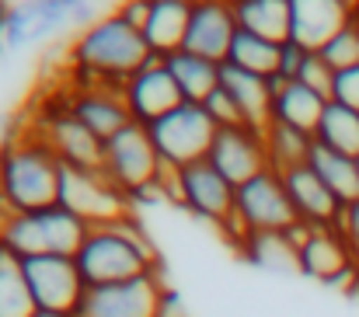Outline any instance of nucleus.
<instances>
[{
    "instance_id": "nucleus-19",
    "label": "nucleus",
    "mask_w": 359,
    "mask_h": 317,
    "mask_svg": "<svg viewBox=\"0 0 359 317\" xmlns=\"http://www.w3.org/2000/svg\"><path fill=\"white\" fill-rule=\"evenodd\" d=\"M283 178V189H286V199L293 206V216L311 223V227H335L339 216H342V203L325 189V182L307 168H290L279 175Z\"/></svg>"
},
{
    "instance_id": "nucleus-9",
    "label": "nucleus",
    "mask_w": 359,
    "mask_h": 317,
    "mask_svg": "<svg viewBox=\"0 0 359 317\" xmlns=\"http://www.w3.org/2000/svg\"><path fill=\"white\" fill-rule=\"evenodd\" d=\"M168 286L171 283H168L164 269L143 272L136 279L112 283V286H95V290L84 293L74 317H154L157 300Z\"/></svg>"
},
{
    "instance_id": "nucleus-34",
    "label": "nucleus",
    "mask_w": 359,
    "mask_h": 317,
    "mask_svg": "<svg viewBox=\"0 0 359 317\" xmlns=\"http://www.w3.org/2000/svg\"><path fill=\"white\" fill-rule=\"evenodd\" d=\"M328 102H339V105L359 112V67H349V70H339L335 74V84H332V98Z\"/></svg>"
},
{
    "instance_id": "nucleus-20",
    "label": "nucleus",
    "mask_w": 359,
    "mask_h": 317,
    "mask_svg": "<svg viewBox=\"0 0 359 317\" xmlns=\"http://www.w3.org/2000/svg\"><path fill=\"white\" fill-rule=\"evenodd\" d=\"M220 88L234 98L244 126H251V129H258V133H265V129L272 126V98H276V95H272L269 77H258V74H248V70H241V67L224 63V67H220Z\"/></svg>"
},
{
    "instance_id": "nucleus-40",
    "label": "nucleus",
    "mask_w": 359,
    "mask_h": 317,
    "mask_svg": "<svg viewBox=\"0 0 359 317\" xmlns=\"http://www.w3.org/2000/svg\"><path fill=\"white\" fill-rule=\"evenodd\" d=\"M7 14H11V4H0V56L7 49Z\"/></svg>"
},
{
    "instance_id": "nucleus-23",
    "label": "nucleus",
    "mask_w": 359,
    "mask_h": 317,
    "mask_svg": "<svg viewBox=\"0 0 359 317\" xmlns=\"http://www.w3.org/2000/svg\"><path fill=\"white\" fill-rule=\"evenodd\" d=\"M325 105H328V98H321L318 91L304 88L300 81H290V84H283L279 95L272 98V122H279V126H293V129L314 136Z\"/></svg>"
},
{
    "instance_id": "nucleus-14",
    "label": "nucleus",
    "mask_w": 359,
    "mask_h": 317,
    "mask_svg": "<svg viewBox=\"0 0 359 317\" xmlns=\"http://www.w3.org/2000/svg\"><path fill=\"white\" fill-rule=\"evenodd\" d=\"M206 161L238 189L244 182H251L255 175L269 171V150H265V133L251 129V126H231V129H217L213 147L206 154Z\"/></svg>"
},
{
    "instance_id": "nucleus-31",
    "label": "nucleus",
    "mask_w": 359,
    "mask_h": 317,
    "mask_svg": "<svg viewBox=\"0 0 359 317\" xmlns=\"http://www.w3.org/2000/svg\"><path fill=\"white\" fill-rule=\"evenodd\" d=\"M321 60H325L335 74H339V70H349V67H359V25L353 14H349V21L325 42Z\"/></svg>"
},
{
    "instance_id": "nucleus-42",
    "label": "nucleus",
    "mask_w": 359,
    "mask_h": 317,
    "mask_svg": "<svg viewBox=\"0 0 359 317\" xmlns=\"http://www.w3.org/2000/svg\"><path fill=\"white\" fill-rule=\"evenodd\" d=\"M353 18H356V25H359V4H353Z\"/></svg>"
},
{
    "instance_id": "nucleus-30",
    "label": "nucleus",
    "mask_w": 359,
    "mask_h": 317,
    "mask_svg": "<svg viewBox=\"0 0 359 317\" xmlns=\"http://www.w3.org/2000/svg\"><path fill=\"white\" fill-rule=\"evenodd\" d=\"M241 255L258 269H297V251L286 244L283 234H251Z\"/></svg>"
},
{
    "instance_id": "nucleus-8",
    "label": "nucleus",
    "mask_w": 359,
    "mask_h": 317,
    "mask_svg": "<svg viewBox=\"0 0 359 317\" xmlns=\"http://www.w3.org/2000/svg\"><path fill=\"white\" fill-rule=\"evenodd\" d=\"M102 171L112 178V185H119L122 192H136L143 185L161 182L164 164L157 157V147L150 140V133L136 122H129L119 129L112 140H105V154H102Z\"/></svg>"
},
{
    "instance_id": "nucleus-39",
    "label": "nucleus",
    "mask_w": 359,
    "mask_h": 317,
    "mask_svg": "<svg viewBox=\"0 0 359 317\" xmlns=\"http://www.w3.org/2000/svg\"><path fill=\"white\" fill-rule=\"evenodd\" d=\"M314 230H321V227H311V223H304V220H293V223L283 230V237H286V244H290L293 251H300V248L314 237Z\"/></svg>"
},
{
    "instance_id": "nucleus-24",
    "label": "nucleus",
    "mask_w": 359,
    "mask_h": 317,
    "mask_svg": "<svg viewBox=\"0 0 359 317\" xmlns=\"http://www.w3.org/2000/svg\"><path fill=\"white\" fill-rule=\"evenodd\" d=\"M307 168L325 182V189H328L342 206L359 199V164L353 157L335 154V150H328V147H321V143L314 140V147H311V154H307Z\"/></svg>"
},
{
    "instance_id": "nucleus-10",
    "label": "nucleus",
    "mask_w": 359,
    "mask_h": 317,
    "mask_svg": "<svg viewBox=\"0 0 359 317\" xmlns=\"http://www.w3.org/2000/svg\"><path fill=\"white\" fill-rule=\"evenodd\" d=\"M32 129L53 147V154L60 157V164H74V168H102L105 143L77 122V115L70 112L67 95H63L60 102H53V105H42V112H35Z\"/></svg>"
},
{
    "instance_id": "nucleus-22",
    "label": "nucleus",
    "mask_w": 359,
    "mask_h": 317,
    "mask_svg": "<svg viewBox=\"0 0 359 317\" xmlns=\"http://www.w3.org/2000/svg\"><path fill=\"white\" fill-rule=\"evenodd\" d=\"M164 67H168V74H171V81H175L182 102L203 105V102L220 88V67H224V63L203 60V56H196V53H189V49L168 56Z\"/></svg>"
},
{
    "instance_id": "nucleus-27",
    "label": "nucleus",
    "mask_w": 359,
    "mask_h": 317,
    "mask_svg": "<svg viewBox=\"0 0 359 317\" xmlns=\"http://www.w3.org/2000/svg\"><path fill=\"white\" fill-rule=\"evenodd\" d=\"M311 147H314V136H311V133H300V129H293V126H279V122H272V126L265 129L269 168H272L276 175L307 164Z\"/></svg>"
},
{
    "instance_id": "nucleus-33",
    "label": "nucleus",
    "mask_w": 359,
    "mask_h": 317,
    "mask_svg": "<svg viewBox=\"0 0 359 317\" xmlns=\"http://www.w3.org/2000/svg\"><path fill=\"white\" fill-rule=\"evenodd\" d=\"M203 112L213 119V126L217 129H231V126H244V119H241L238 105H234V98L224 91V88H217L206 102H203Z\"/></svg>"
},
{
    "instance_id": "nucleus-12",
    "label": "nucleus",
    "mask_w": 359,
    "mask_h": 317,
    "mask_svg": "<svg viewBox=\"0 0 359 317\" xmlns=\"http://www.w3.org/2000/svg\"><path fill=\"white\" fill-rule=\"evenodd\" d=\"M234 192L238 189L210 161H196L178 171V210H185L203 223H213L217 230L234 213Z\"/></svg>"
},
{
    "instance_id": "nucleus-16",
    "label": "nucleus",
    "mask_w": 359,
    "mask_h": 317,
    "mask_svg": "<svg viewBox=\"0 0 359 317\" xmlns=\"http://www.w3.org/2000/svg\"><path fill=\"white\" fill-rule=\"evenodd\" d=\"M238 35V18L231 4H217V0H203L192 4L189 14V32H185V49L213 60V63H227L231 42Z\"/></svg>"
},
{
    "instance_id": "nucleus-43",
    "label": "nucleus",
    "mask_w": 359,
    "mask_h": 317,
    "mask_svg": "<svg viewBox=\"0 0 359 317\" xmlns=\"http://www.w3.org/2000/svg\"><path fill=\"white\" fill-rule=\"evenodd\" d=\"M356 164H359V161H356Z\"/></svg>"
},
{
    "instance_id": "nucleus-17",
    "label": "nucleus",
    "mask_w": 359,
    "mask_h": 317,
    "mask_svg": "<svg viewBox=\"0 0 359 317\" xmlns=\"http://www.w3.org/2000/svg\"><path fill=\"white\" fill-rule=\"evenodd\" d=\"M349 14L353 4L346 0H290V42L304 46L307 53H321Z\"/></svg>"
},
{
    "instance_id": "nucleus-3",
    "label": "nucleus",
    "mask_w": 359,
    "mask_h": 317,
    "mask_svg": "<svg viewBox=\"0 0 359 317\" xmlns=\"http://www.w3.org/2000/svg\"><path fill=\"white\" fill-rule=\"evenodd\" d=\"M60 192V157L35 133L25 129L0 143V216L46 210Z\"/></svg>"
},
{
    "instance_id": "nucleus-26",
    "label": "nucleus",
    "mask_w": 359,
    "mask_h": 317,
    "mask_svg": "<svg viewBox=\"0 0 359 317\" xmlns=\"http://www.w3.org/2000/svg\"><path fill=\"white\" fill-rule=\"evenodd\" d=\"M314 140L335 154L359 161V112L339 105V102H328L321 112L318 129H314Z\"/></svg>"
},
{
    "instance_id": "nucleus-29",
    "label": "nucleus",
    "mask_w": 359,
    "mask_h": 317,
    "mask_svg": "<svg viewBox=\"0 0 359 317\" xmlns=\"http://www.w3.org/2000/svg\"><path fill=\"white\" fill-rule=\"evenodd\" d=\"M35 304L21 276V258L0 244V317H32Z\"/></svg>"
},
{
    "instance_id": "nucleus-1",
    "label": "nucleus",
    "mask_w": 359,
    "mask_h": 317,
    "mask_svg": "<svg viewBox=\"0 0 359 317\" xmlns=\"http://www.w3.org/2000/svg\"><path fill=\"white\" fill-rule=\"evenodd\" d=\"M67 56L74 81L70 88H98V84L122 88L140 67H147L150 49L133 25H126L116 11H109L91 28L70 39Z\"/></svg>"
},
{
    "instance_id": "nucleus-18",
    "label": "nucleus",
    "mask_w": 359,
    "mask_h": 317,
    "mask_svg": "<svg viewBox=\"0 0 359 317\" xmlns=\"http://www.w3.org/2000/svg\"><path fill=\"white\" fill-rule=\"evenodd\" d=\"M70 112L77 115V122L95 133L102 143L112 140L119 129H126L133 119H129V108L122 102V88L112 84H98V88H70L67 95Z\"/></svg>"
},
{
    "instance_id": "nucleus-32",
    "label": "nucleus",
    "mask_w": 359,
    "mask_h": 317,
    "mask_svg": "<svg viewBox=\"0 0 359 317\" xmlns=\"http://www.w3.org/2000/svg\"><path fill=\"white\" fill-rule=\"evenodd\" d=\"M304 88H311V91H318L321 98H332V84H335V70L321 60V53H311L307 60H304V70H300V77H297Z\"/></svg>"
},
{
    "instance_id": "nucleus-37",
    "label": "nucleus",
    "mask_w": 359,
    "mask_h": 317,
    "mask_svg": "<svg viewBox=\"0 0 359 317\" xmlns=\"http://www.w3.org/2000/svg\"><path fill=\"white\" fill-rule=\"evenodd\" d=\"M116 14H119L126 25H133L136 32H143V25H147V18H150V4L147 0H133V4H119V7H112Z\"/></svg>"
},
{
    "instance_id": "nucleus-6",
    "label": "nucleus",
    "mask_w": 359,
    "mask_h": 317,
    "mask_svg": "<svg viewBox=\"0 0 359 317\" xmlns=\"http://www.w3.org/2000/svg\"><path fill=\"white\" fill-rule=\"evenodd\" d=\"M147 133L157 147L161 164L171 168V171H182L196 161H206V154L213 147V136H217V126L203 112V105L182 102L168 115H161L154 126H147Z\"/></svg>"
},
{
    "instance_id": "nucleus-38",
    "label": "nucleus",
    "mask_w": 359,
    "mask_h": 317,
    "mask_svg": "<svg viewBox=\"0 0 359 317\" xmlns=\"http://www.w3.org/2000/svg\"><path fill=\"white\" fill-rule=\"evenodd\" d=\"M154 317H189L185 300H182V293H178L175 286H168V290L161 293V300H157V314Z\"/></svg>"
},
{
    "instance_id": "nucleus-11",
    "label": "nucleus",
    "mask_w": 359,
    "mask_h": 317,
    "mask_svg": "<svg viewBox=\"0 0 359 317\" xmlns=\"http://www.w3.org/2000/svg\"><path fill=\"white\" fill-rule=\"evenodd\" d=\"M297 272L307 279H318L325 286L359 293V258L335 227L314 230V237L297 251Z\"/></svg>"
},
{
    "instance_id": "nucleus-21",
    "label": "nucleus",
    "mask_w": 359,
    "mask_h": 317,
    "mask_svg": "<svg viewBox=\"0 0 359 317\" xmlns=\"http://www.w3.org/2000/svg\"><path fill=\"white\" fill-rule=\"evenodd\" d=\"M189 14L192 4L185 0H157L150 4V18L143 25V42L154 60H168L185 49V32H189Z\"/></svg>"
},
{
    "instance_id": "nucleus-25",
    "label": "nucleus",
    "mask_w": 359,
    "mask_h": 317,
    "mask_svg": "<svg viewBox=\"0 0 359 317\" xmlns=\"http://www.w3.org/2000/svg\"><path fill=\"white\" fill-rule=\"evenodd\" d=\"M238 28L262 35L276 46H283L290 39V0H238L231 4Z\"/></svg>"
},
{
    "instance_id": "nucleus-5",
    "label": "nucleus",
    "mask_w": 359,
    "mask_h": 317,
    "mask_svg": "<svg viewBox=\"0 0 359 317\" xmlns=\"http://www.w3.org/2000/svg\"><path fill=\"white\" fill-rule=\"evenodd\" d=\"M56 203L74 216H81L88 227H109L119 223L126 216H133L129 196L119 185H112V178L102 168H74V164H60V192Z\"/></svg>"
},
{
    "instance_id": "nucleus-7",
    "label": "nucleus",
    "mask_w": 359,
    "mask_h": 317,
    "mask_svg": "<svg viewBox=\"0 0 359 317\" xmlns=\"http://www.w3.org/2000/svg\"><path fill=\"white\" fill-rule=\"evenodd\" d=\"M21 276L32 293V304L39 311H60L74 314L88 293L74 255H35L21 258Z\"/></svg>"
},
{
    "instance_id": "nucleus-4",
    "label": "nucleus",
    "mask_w": 359,
    "mask_h": 317,
    "mask_svg": "<svg viewBox=\"0 0 359 317\" xmlns=\"http://www.w3.org/2000/svg\"><path fill=\"white\" fill-rule=\"evenodd\" d=\"M88 223L60 203L32 213H11L0 216V244L14 258H35V255H77V248L88 237Z\"/></svg>"
},
{
    "instance_id": "nucleus-15",
    "label": "nucleus",
    "mask_w": 359,
    "mask_h": 317,
    "mask_svg": "<svg viewBox=\"0 0 359 317\" xmlns=\"http://www.w3.org/2000/svg\"><path fill=\"white\" fill-rule=\"evenodd\" d=\"M122 102L129 108V119L136 126H154L161 115H168L171 108L182 105V95L164 67V60H147V67H140L126 84H122Z\"/></svg>"
},
{
    "instance_id": "nucleus-35",
    "label": "nucleus",
    "mask_w": 359,
    "mask_h": 317,
    "mask_svg": "<svg viewBox=\"0 0 359 317\" xmlns=\"http://www.w3.org/2000/svg\"><path fill=\"white\" fill-rule=\"evenodd\" d=\"M307 56H311V53H307L304 46H297V42H290V39H286V42L279 46V67H276V77H279V81H286V84H290V81H297V77H300V70H304V60H307Z\"/></svg>"
},
{
    "instance_id": "nucleus-2",
    "label": "nucleus",
    "mask_w": 359,
    "mask_h": 317,
    "mask_svg": "<svg viewBox=\"0 0 359 317\" xmlns=\"http://www.w3.org/2000/svg\"><path fill=\"white\" fill-rule=\"evenodd\" d=\"M74 262H77V272H81L88 290L126 283V279H136L143 272L164 269V262H161V255H157L154 241L147 237L136 213L119 223H109V227H91L84 244L77 248Z\"/></svg>"
},
{
    "instance_id": "nucleus-36",
    "label": "nucleus",
    "mask_w": 359,
    "mask_h": 317,
    "mask_svg": "<svg viewBox=\"0 0 359 317\" xmlns=\"http://www.w3.org/2000/svg\"><path fill=\"white\" fill-rule=\"evenodd\" d=\"M335 230L346 237V244L353 248V255L359 258V199H353V203L342 206V216H339Z\"/></svg>"
},
{
    "instance_id": "nucleus-28",
    "label": "nucleus",
    "mask_w": 359,
    "mask_h": 317,
    "mask_svg": "<svg viewBox=\"0 0 359 317\" xmlns=\"http://www.w3.org/2000/svg\"><path fill=\"white\" fill-rule=\"evenodd\" d=\"M227 63L248 70V74H258V77H272L276 67H279V46L262 39V35H251V32L238 28V35L231 42V53H227Z\"/></svg>"
},
{
    "instance_id": "nucleus-41",
    "label": "nucleus",
    "mask_w": 359,
    "mask_h": 317,
    "mask_svg": "<svg viewBox=\"0 0 359 317\" xmlns=\"http://www.w3.org/2000/svg\"><path fill=\"white\" fill-rule=\"evenodd\" d=\"M32 317H74V314H60V311H39V307H35V311H32Z\"/></svg>"
},
{
    "instance_id": "nucleus-13",
    "label": "nucleus",
    "mask_w": 359,
    "mask_h": 317,
    "mask_svg": "<svg viewBox=\"0 0 359 317\" xmlns=\"http://www.w3.org/2000/svg\"><path fill=\"white\" fill-rule=\"evenodd\" d=\"M234 213L241 216V223L248 227V234H283L297 220L290 199H286L283 178L272 168L262 171V175H255L251 182L238 185V192H234Z\"/></svg>"
}]
</instances>
